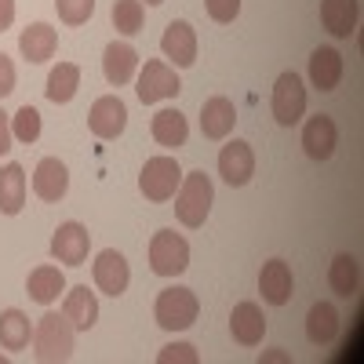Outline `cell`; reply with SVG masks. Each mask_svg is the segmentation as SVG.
Returning <instances> with one entry per match:
<instances>
[{"mask_svg":"<svg viewBox=\"0 0 364 364\" xmlns=\"http://www.w3.org/2000/svg\"><path fill=\"white\" fill-rule=\"evenodd\" d=\"M211 200H215V186H211V178L208 171H182V182H178V190H175V215L182 226H204L208 219V211H211Z\"/></svg>","mask_w":364,"mask_h":364,"instance_id":"6da1fadb","label":"cell"},{"mask_svg":"<svg viewBox=\"0 0 364 364\" xmlns=\"http://www.w3.org/2000/svg\"><path fill=\"white\" fill-rule=\"evenodd\" d=\"M33 346H37V360L44 364H58L73 357V324L66 314H44L33 328Z\"/></svg>","mask_w":364,"mask_h":364,"instance_id":"7a4b0ae2","label":"cell"},{"mask_svg":"<svg viewBox=\"0 0 364 364\" xmlns=\"http://www.w3.org/2000/svg\"><path fill=\"white\" fill-rule=\"evenodd\" d=\"M178 182H182V168L175 157L161 154V157H149L142 164V175H139V190L146 200H154V204H164L175 197L178 190Z\"/></svg>","mask_w":364,"mask_h":364,"instance_id":"3957f363","label":"cell"},{"mask_svg":"<svg viewBox=\"0 0 364 364\" xmlns=\"http://www.w3.org/2000/svg\"><path fill=\"white\" fill-rule=\"evenodd\" d=\"M200 314V302L190 288H164L157 295V306H154V317L164 331H186Z\"/></svg>","mask_w":364,"mask_h":364,"instance_id":"277c9868","label":"cell"},{"mask_svg":"<svg viewBox=\"0 0 364 364\" xmlns=\"http://www.w3.org/2000/svg\"><path fill=\"white\" fill-rule=\"evenodd\" d=\"M190 266V245L186 237H178L175 230H157L149 240V269L157 277H178Z\"/></svg>","mask_w":364,"mask_h":364,"instance_id":"5b68a950","label":"cell"},{"mask_svg":"<svg viewBox=\"0 0 364 364\" xmlns=\"http://www.w3.org/2000/svg\"><path fill=\"white\" fill-rule=\"evenodd\" d=\"M273 120H277L281 128H291L302 120L306 113V87H302V77L299 73H281L277 84H273Z\"/></svg>","mask_w":364,"mask_h":364,"instance_id":"8992f818","label":"cell"},{"mask_svg":"<svg viewBox=\"0 0 364 364\" xmlns=\"http://www.w3.org/2000/svg\"><path fill=\"white\" fill-rule=\"evenodd\" d=\"M139 99L146 102V106H154V102H161V99H175L178 91H182V84H178V73L168 66V63H161V58H149V63L142 66V73H139Z\"/></svg>","mask_w":364,"mask_h":364,"instance_id":"52a82bcc","label":"cell"},{"mask_svg":"<svg viewBox=\"0 0 364 364\" xmlns=\"http://www.w3.org/2000/svg\"><path fill=\"white\" fill-rule=\"evenodd\" d=\"M87 128H91V135L95 139H117L120 132L128 128V106L120 102L117 95H102V99H95L91 102V109H87Z\"/></svg>","mask_w":364,"mask_h":364,"instance_id":"ba28073f","label":"cell"},{"mask_svg":"<svg viewBox=\"0 0 364 364\" xmlns=\"http://www.w3.org/2000/svg\"><path fill=\"white\" fill-rule=\"evenodd\" d=\"M91 277H95V284H99V291H106V295H124L128 291V284H132V269H128V259L120 255V252H113V248H106V252H99V259L91 262Z\"/></svg>","mask_w":364,"mask_h":364,"instance_id":"9c48e42d","label":"cell"},{"mask_svg":"<svg viewBox=\"0 0 364 364\" xmlns=\"http://www.w3.org/2000/svg\"><path fill=\"white\" fill-rule=\"evenodd\" d=\"M219 175L230 182V186H248L255 175V154L245 139H230L219 149Z\"/></svg>","mask_w":364,"mask_h":364,"instance_id":"30bf717a","label":"cell"},{"mask_svg":"<svg viewBox=\"0 0 364 364\" xmlns=\"http://www.w3.org/2000/svg\"><path fill=\"white\" fill-rule=\"evenodd\" d=\"M339 146V128L336 120H331L328 113H317L306 120V128H302V149H306L310 161H328L331 154H336Z\"/></svg>","mask_w":364,"mask_h":364,"instance_id":"8fae6325","label":"cell"},{"mask_svg":"<svg viewBox=\"0 0 364 364\" xmlns=\"http://www.w3.org/2000/svg\"><path fill=\"white\" fill-rule=\"evenodd\" d=\"M87 248H91V233H87L80 223H63V226L55 230V237H51V255H55V262L84 266Z\"/></svg>","mask_w":364,"mask_h":364,"instance_id":"7c38bea8","label":"cell"},{"mask_svg":"<svg viewBox=\"0 0 364 364\" xmlns=\"http://www.w3.org/2000/svg\"><path fill=\"white\" fill-rule=\"evenodd\" d=\"M161 51L168 63H175L178 70H186L197 63V33H193V26L190 22H168L164 29V37H161Z\"/></svg>","mask_w":364,"mask_h":364,"instance_id":"4fadbf2b","label":"cell"},{"mask_svg":"<svg viewBox=\"0 0 364 364\" xmlns=\"http://www.w3.org/2000/svg\"><path fill=\"white\" fill-rule=\"evenodd\" d=\"M259 291L269 306H284L291 302V291H295V281H291V266L284 259H269L262 269H259Z\"/></svg>","mask_w":364,"mask_h":364,"instance_id":"5bb4252c","label":"cell"},{"mask_svg":"<svg viewBox=\"0 0 364 364\" xmlns=\"http://www.w3.org/2000/svg\"><path fill=\"white\" fill-rule=\"evenodd\" d=\"M135 70H139V51H135L128 41L106 44V51H102V73H106V80H109L113 87L132 84Z\"/></svg>","mask_w":364,"mask_h":364,"instance_id":"9a60e30c","label":"cell"},{"mask_svg":"<svg viewBox=\"0 0 364 364\" xmlns=\"http://www.w3.org/2000/svg\"><path fill=\"white\" fill-rule=\"evenodd\" d=\"M66 190H70V171H66V164L58 161V157H44V161L37 164V171H33V193H37L41 200L55 204V200L66 197Z\"/></svg>","mask_w":364,"mask_h":364,"instance_id":"2e32d148","label":"cell"},{"mask_svg":"<svg viewBox=\"0 0 364 364\" xmlns=\"http://www.w3.org/2000/svg\"><path fill=\"white\" fill-rule=\"evenodd\" d=\"M230 331L240 346H259L266 336V317L259 310V302H237L230 314Z\"/></svg>","mask_w":364,"mask_h":364,"instance_id":"e0dca14e","label":"cell"},{"mask_svg":"<svg viewBox=\"0 0 364 364\" xmlns=\"http://www.w3.org/2000/svg\"><path fill=\"white\" fill-rule=\"evenodd\" d=\"M237 124V106L226 95H215L200 106V132L204 139H226Z\"/></svg>","mask_w":364,"mask_h":364,"instance_id":"ac0fdd59","label":"cell"},{"mask_svg":"<svg viewBox=\"0 0 364 364\" xmlns=\"http://www.w3.org/2000/svg\"><path fill=\"white\" fill-rule=\"evenodd\" d=\"M55 48H58V33H55V26H48V22L26 26L22 37H18V51H22L26 63H48V58L55 55Z\"/></svg>","mask_w":364,"mask_h":364,"instance_id":"d6986e66","label":"cell"},{"mask_svg":"<svg viewBox=\"0 0 364 364\" xmlns=\"http://www.w3.org/2000/svg\"><path fill=\"white\" fill-rule=\"evenodd\" d=\"M63 314L70 317L73 331L95 328V321H99V299H95V291H91L87 284L70 288V291H66V302H63Z\"/></svg>","mask_w":364,"mask_h":364,"instance_id":"ffe728a7","label":"cell"},{"mask_svg":"<svg viewBox=\"0 0 364 364\" xmlns=\"http://www.w3.org/2000/svg\"><path fill=\"white\" fill-rule=\"evenodd\" d=\"M360 0H321V22L331 37H350L357 29Z\"/></svg>","mask_w":364,"mask_h":364,"instance_id":"44dd1931","label":"cell"},{"mask_svg":"<svg viewBox=\"0 0 364 364\" xmlns=\"http://www.w3.org/2000/svg\"><path fill=\"white\" fill-rule=\"evenodd\" d=\"M310 80L317 91H336L343 80V55L336 48H317L310 55Z\"/></svg>","mask_w":364,"mask_h":364,"instance_id":"7402d4cb","label":"cell"},{"mask_svg":"<svg viewBox=\"0 0 364 364\" xmlns=\"http://www.w3.org/2000/svg\"><path fill=\"white\" fill-rule=\"evenodd\" d=\"M339 336V310L331 302H314L306 314V339L314 346H328Z\"/></svg>","mask_w":364,"mask_h":364,"instance_id":"603a6c76","label":"cell"},{"mask_svg":"<svg viewBox=\"0 0 364 364\" xmlns=\"http://www.w3.org/2000/svg\"><path fill=\"white\" fill-rule=\"evenodd\" d=\"M26 291H29L33 302H41V306H51V302L66 291L63 269L58 266H37L33 273H29V281H26Z\"/></svg>","mask_w":364,"mask_h":364,"instance_id":"cb8c5ba5","label":"cell"},{"mask_svg":"<svg viewBox=\"0 0 364 364\" xmlns=\"http://www.w3.org/2000/svg\"><path fill=\"white\" fill-rule=\"evenodd\" d=\"M149 132H154L157 146H164V149H178V146H186V139H190V124H186V117H182L178 109H161V113H154V124H149Z\"/></svg>","mask_w":364,"mask_h":364,"instance_id":"d4e9b609","label":"cell"},{"mask_svg":"<svg viewBox=\"0 0 364 364\" xmlns=\"http://www.w3.org/2000/svg\"><path fill=\"white\" fill-rule=\"evenodd\" d=\"M26 208V171L22 164H4L0 168V211L18 215Z\"/></svg>","mask_w":364,"mask_h":364,"instance_id":"484cf974","label":"cell"},{"mask_svg":"<svg viewBox=\"0 0 364 364\" xmlns=\"http://www.w3.org/2000/svg\"><path fill=\"white\" fill-rule=\"evenodd\" d=\"M29 339H33V324H29V317L22 310H4L0 314V346L18 353L29 346Z\"/></svg>","mask_w":364,"mask_h":364,"instance_id":"4316f807","label":"cell"},{"mask_svg":"<svg viewBox=\"0 0 364 364\" xmlns=\"http://www.w3.org/2000/svg\"><path fill=\"white\" fill-rule=\"evenodd\" d=\"M77 87H80V66H73V63H58L51 73H48V99L55 102V106H66V102H73V95H77Z\"/></svg>","mask_w":364,"mask_h":364,"instance_id":"83f0119b","label":"cell"},{"mask_svg":"<svg viewBox=\"0 0 364 364\" xmlns=\"http://www.w3.org/2000/svg\"><path fill=\"white\" fill-rule=\"evenodd\" d=\"M357 281H360V266H357V259H353L350 252H343V255L331 259V266H328V284H331V291L343 295V299H350V295L357 291Z\"/></svg>","mask_w":364,"mask_h":364,"instance_id":"f1b7e54d","label":"cell"},{"mask_svg":"<svg viewBox=\"0 0 364 364\" xmlns=\"http://www.w3.org/2000/svg\"><path fill=\"white\" fill-rule=\"evenodd\" d=\"M113 29L117 33H124V37H135L139 29H142V18H146V8H142V0H113Z\"/></svg>","mask_w":364,"mask_h":364,"instance_id":"f546056e","label":"cell"},{"mask_svg":"<svg viewBox=\"0 0 364 364\" xmlns=\"http://www.w3.org/2000/svg\"><path fill=\"white\" fill-rule=\"evenodd\" d=\"M11 135L18 139V142H37L41 139V113L33 109V106H22L15 117H11Z\"/></svg>","mask_w":364,"mask_h":364,"instance_id":"4dcf8cb0","label":"cell"},{"mask_svg":"<svg viewBox=\"0 0 364 364\" xmlns=\"http://www.w3.org/2000/svg\"><path fill=\"white\" fill-rule=\"evenodd\" d=\"M55 11L66 26H84L95 15V0H55Z\"/></svg>","mask_w":364,"mask_h":364,"instance_id":"1f68e13d","label":"cell"},{"mask_svg":"<svg viewBox=\"0 0 364 364\" xmlns=\"http://www.w3.org/2000/svg\"><path fill=\"white\" fill-rule=\"evenodd\" d=\"M197 360L200 357H197V350L190 343H171V346H164L157 353V364H197Z\"/></svg>","mask_w":364,"mask_h":364,"instance_id":"d6a6232c","label":"cell"},{"mask_svg":"<svg viewBox=\"0 0 364 364\" xmlns=\"http://www.w3.org/2000/svg\"><path fill=\"white\" fill-rule=\"evenodd\" d=\"M204 8H208V15L215 18V22H233L237 15H240V0H204Z\"/></svg>","mask_w":364,"mask_h":364,"instance_id":"836d02e7","label":"cell"},{"mask_svg":"<svg viewBox=\"0 0 364 364\" xmlns=\"http://www.w3.org/2000/svg\"><path fill=\"white\" fill-rule=\"evenodd\" d=\"M15 91V63L0 51V99H8Z\"/></svg>","mask_w":364,"mask_h":364,"instance_id":"e575fe53","label":"cell"},{"mask_svg":"<svg viewBox=\"0 0 364 364\" xmlns=\"http://www.w3.org/2000/svg\"><path fill=\"white\" fill-rule=\"evenodd\" d=\"M11 117L4 113V109H0V157H4L8 154V149H11Z\"/></svg>","mask_w":364,"mask_h":364,"instance_id":"d590c367","label":"cell"},{"mask_svg":"<svg viewBox=\"0 0 364 364\" xmlns=\"http://www.w3.org/2000/svg\"><path fill=\"white\" fill-rule=\"evenodd\" d=\"M11 22H15V0H0V33L11 29Z\"/></svg>","mask_w":364,"mask_h":364,"instance_id":"8d00e7d4","label":"cell"},{"mask_svg":"<svg viewBox=\"0 0 364 364\" xmlns=\"http://www.w3.org/2000/svg\"><path fill=\"white\" fill-rule=\"evenodd\" d=\"M259 360H262V364H273V360H288V353H281V350H269V353H262Z\"/></svg>","mask_w":364,"mask_h":364,"instance_id":"74e56055","label":"cell"},{"mask_svg":"<svg viewBox=\"0 0 364 364\" xmlns=\"http://www.w3.org/2000/svg\"><path fill=\"white\" fill-rule=\"evenodd\" d=\"M146 4H154V8H157V4H164V0H146Z\"/></svg>","mask_w":364,"mask_h":364,"instance_id":"f35d334b","label":"cell"}]
</instances>
